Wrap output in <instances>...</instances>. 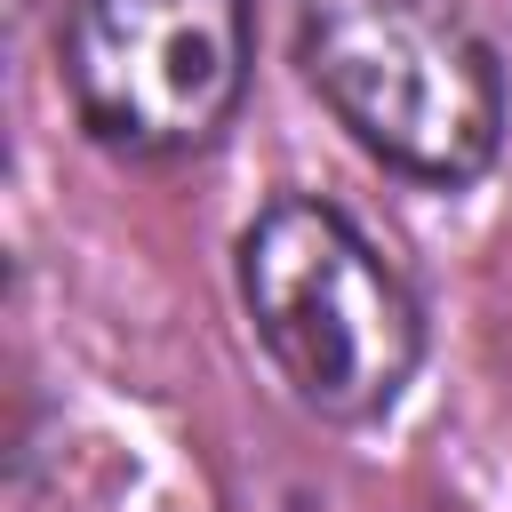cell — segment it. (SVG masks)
<instances>
[{"label":"cell","mask_w":512,"mask_h":512,"mask_svg":"<svg viewBox=\"0 0 512 512\" xmlns=\"http://www.w3.org/2000/svg\"><path fill=\"white\" fill-rule=\"evenodd\" d=\"M240 304L280 384L328 424L384 416L416 376L424 312L384 248L328 200H272L240 232Z\"/></svg>","instance_id":"1"},{"label":"cell","mask_w":512,"mask_h":512,"mask_svg":"<svg viewBox=\"0 0 512 512\" xmlns=\"http://www.w3.org/2000/svg\"><path fill=\"white\" fill-rule=\"evenodd\" d=\"M296 56L320 104L400 176L464 184L504 144L496 48L448 0H304Z\"/></svg>","instance_id":"2"},{"label":"cell","mask_w":512,"mask_h":512,"mask_svg":"<svg viewBox=\"0 0 512 512\" xmlns=\"http://www.w3.org/2000/svg\"><path fill=\"white\" fill-rule=\"evenodd\" d=\"M248 0H64L56 64L80 128L120 160L200 152L248 96Z\"/></svg>","instance_id":"3"}]
</instances>
